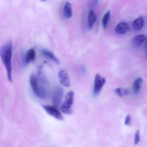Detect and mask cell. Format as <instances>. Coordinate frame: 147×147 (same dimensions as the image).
I'll return each mask as SVG.
<instances>
[{
  "label": "cell",
  "mask_w": 147,
  "mask_h": 147,
  "mask_svg": "<svg viewBox=\"0 0 147 147\" xmlns=\"http://www.w3.org/2000/svg\"><path fill=\"white\" fill-rule=\"evenodd\" d=\"M42 106L49 115H51L58 120H63V117L62 115L58 111L57 108L55 107L46 105H42Z\"/></svg>",
  "instance_id": "cell-6"
},
{
  "label": "cell",
  "mask_w": 147,
  "mask_h": 147,
  "mask_svg": "<svg viewBox=\"0 0 147 147\" xmlns=\"http://www.w3.org/2000/svg\"><path fill=\"white\" fill-rule=\"evenodd\" d=\"M146 37L142 35H137L133 38V45L136 47L140 46L146 40Z\"/></svg>",
  "instance_id": "cell-14"
},
{
  "label": "cell",
  "mask_w": 147,
  "mask_h": 147,
  "mask_svg": "<svg viewBox=\"0 0 147 147\" xmlns=\"http://www.w3.org/2000/svg\"><path fill=\"white\" fill-rule=\"evenodd\" d=\"M144 25V20L142 17H139L134 20L132 24L133 28L136 30H140Z\"/></svg>",
  "instance_id": "cell-15"
},
{
  "label": "cell",
  "mask_w": 147,
  "mask_h": 147,
  "mask_svg": "<svg viewBox=\"0 0 147 147\" xmlns=\"http://www.w3.org/2000/svg\"><path fill=\"white\" fill-rule=\"evenodd\" d=\"M145 45H146V47H147V39L146 40V43H145Z\"/></svg>",
  "instance_id": "cell-22"
},
{
  "label": "cell",
  "mask_w": 147,
  "mask_h": 147,
  "mask_svg": "<svg viewBox=\"0 0 147 147\" xmlns=\"http://www.w3.org/2000/svg\"><path fill=\"white\" fill-rule=\"evenodd\" d=\"M63 15L66 18L69 19L72 17L73 14L72 5L71 3L67 1L64 4L63 9Z\"/></svg>",
  "instance_id": "cell-9"
},
{
  "label": "cell",
  "mask_w": 147,
  "mask_h": 147,
  "mask_svg": "<svg viewBox=\"0 0 147 147\" xmlns=\"http://www.w3.org/2000/svg\"><path fill=\"white\" fill-rule=\"evenodd\" d=\"M58 77L60 83L63 86L66 87H69L71 85L68 73L67 70L63 69L60 70L58 73Z\"/></svg>",
  "instance_id": "cell-7"
},
{
  "label": "cell",
  "mask_w": 147,
  "mask_h": 147,
  "mask_svg": "<svg viewBox=\"0 0 147 147\" xmlns=\"http://www.w3.org/2000/svg\"><path fill=\"white\" fill-rule=\"evenodd\" d=\"M63 89L61 87L57 86L54 89L52 95V101L54 106L58 108L62 102L63 95Z\"/></svg>",
  "instance_id": "cell-5"
},
{
  "label": "cell",
  "mask_w": 147,
  "mask_h": 147,
  "mask_svg": "<svg viewBox=\"0 0 147 147\" xmlns=\"http://www.w3.org/2000/svg\"><path fill=\"white\" fill-rule=\"evenodd\" d=\"M115 92L118 96L120 97L126 96L129 93V91L128 89L121 87L115 89Z\"/></svg>",
  "instance_id": "cell-16"
},
{
  "label": "cell",
  "mask_w": 147,
  "mask_h": 147,
  "mask_svg": "<svg viewBox=\"0 0 147 147\" xmlns=\"http://www.w3.org/2000/svg\"><path fill=\"white\" fill-rule=\"evenodd\" d=\"M82 72H86V69H85V67H82Z\"/></svg>",
  "instance_id": "cell-21"
},
{
  "label": "cell",
  "mask_w": 147,
  "mask_h": 147,
  "mask_svg": "<svg viewBox=\"0 0 147 147\" xmlns=\"http://www.w3.org/2000/svg\"><path fill=\"white\" fill-rule=\"evenodd\" d=\"M129 29L128 24L124 22L119 23L115 28V31L118 34H123L126 33Z\"/></svg>",
  "instance_id": "cell-12"
},
{
  "label": "cell",
  "mask_w": 147,
  "mask_h": 147,
  "mask_svg": "<svg viewBox=\"0 0 147 147\" xmlns=\"http://www.w3.org/2000/svg\"><path fill=\"white\" fill-rule=\"evenodd\" d=\"M13 43L10 41L2 45L0 49V57L6 69L7 78L10 82H12Z\"/></svg>",
  "instance_id": "cell-2"
},
{
  "label": "cell",
  "mask_w": 147,
  "mask_h": 147,
  "mask_svg": "<svg viewBox=\"0 0 147 147\" xmlns=\"http://www.w3.org/2000/svg\"><path fill=\"white\" fill-rule=\"evenodd\" d=\"M37 75L32 74L30 82L33 93L41 99L45 98L48 94V82L43 72L42 67L38 68Z\"/></svg>",
  "instance_id": "cell-1"
},
{
  "label": "cell",
  "mask_w": 147,
  "mask_h": 147,
  "mask_svg": "<svg viewBox=\"0 0 147 147\" xmlns=\"http://www.w3.org/2000/svg\"><path fill=\"white\" fill-rule=\"evenodd\" d=\"M110 17V11H108L105 14L104 17H103V19L102 20V25H103V27L105 29L106 28L107 26V24H108V22H109V19Z\"/></svg>",
  "instance_id": "cell-17"
},
{
  "label": "cell",
  "mask_w": 147,
  "mask_h": 147,
  "mask_svg": "<svg viewBox=\"0 0 147 147\" xmlns=\"http://www.w3.org/2000/svg\"><path fill=\"white\" fill-rule=\"evenodd\" d=\"M143 82V80L141 77H139V78L136 79L135 81L134 82L133 84V89L135 94H137L139 92L141 87H142Z\"/></svg>",
  "instance_id": "cell-13"
},
{
  "label": "cell",
  "mask_w": 147,
  "mask_h": 147,
  "mask_svg": "<svg viewBox=\"0 0 147 147\" xmlns=\"http://www.w3.org/2000/svg\"><path fill=\"white\" fill-rule=\"evenodd\" d=\"M131 122V116L130 115H128L125 117V125H129Z\"/></svg>",
  "instance_id": "cell-19"
},
{
  "label": "cell",
  "mask_w": 147,
  "mask_h": 147,
  "mask_svg": "<svg viewBox=\"0 0 147 147\" xmlns=\"http://www.w3.org/2000/svg\"><path fill=\"white\" fill-rule=\"evenodd\" d=\"M96 19L97 18L95 13L93 10L91 9L89 11L88 16V26L89 30L92 28L94 23L96 22Z\"/></svg>",
  "instance_id": "cell-10"
},
{
  "label": "cell",
  "mask_w": 147,
  "mask_h": 147,
  "mask_svg": "<svg viewBox=\"0 0 147 147\" xmlns=\"http://www.w3.org/2000/svg\"><path fill=\"white\" fill-rule=\"evenodd\" d=\"M36 59V52L34 49H32L28 50L25 57L24 63L25 64H29L34 61Z\"/></svg>",
  "instance_id": "cell-8"
},
{
  "label": "cell",
  "mask_w": 147,
  "mask_h": 147,
  "mask_svg": "<svg viewBox=\"0 0 147 147\" xmlns=\"http://www.w3.org/2000/svg\"><path fill=\"white\" fill-rule=\"evenodd\" d=\"M41 1H46V0H41Z\"/></svg>",
  "instance_id": "cell-23"
},
{
  "label": "cell",
  "mask_w": 147,
  "mask_h": 147,
  "mask_svg": "<svg viewBox=\"0 0 147 147\" xmlns=\"http://www.w3.org/2000/svg\"><path fill=\"white\" fill-rule=\"evenodd\" d=\"M106 83V79L99 74H97L94 79V86L93 93L94 96H97L99 94L102 88Z\"/></svg>",
  "instance_id": "cell-4"
},
{
  "label": "cell",
  "mask_w": 147,
  "mask_h": 147,
  "mask_svg": "<svg viewBox=\"0 0 147 147\" xmlns=\"http://www.w3.org/2000/svg\"><path fill=\"white\" fill-rule=\"evenodd\" d=\"M98 2V0H92V1H90V3H89V6L91 7H93L97 5Z\"/></svg>",
  "instance_id": "cell-20"
},
{
  "label": "cell",
  "mask_w": 147,
  "mask_h": 147,
  "mask_svg": "<svg viewBox=\"0 0 147 147\" xmlns=\"http://www.w3.org/2000/svg\"><path fill=\"white\" fill-rule=\"evenodd\" d=\"M74 99V91L69 92L66 95L65 101L61 107V111L65 114H71L73 113L72 106Z\"/></svg>",
  "instance_id": "cell-3"
},
{
  "label": "cell",
  "mask_w": 147,
  "mask_h": 147,
  "mask_svg": "<svg viewBox=\"0 0 147 147\" xmlns=\"http://www.w3.org/2000/svg\"><path fill=\"white\" fill-rule=\"evenodd\" d=\"M140 131L139 130L136 132L135 136V140H134V143L135 144H138L140 141Z\"/></svg>",
  "instance_id": "cell-18"
},
{
  "label": "cell",
  "mask_w": 147,
  "mask_h": 147,
  "mask_svg": "<svg viewBox=\"0 0 147 147\" xmlns=\"http://www.w3.org/2000/svg\"><path fill=\"white\" fill-rule=\"evenodd\" d=\"M41 53H42L43 55L47 57L53 61L55 63L59 65L61 63L60 61L55 56L54 53L51 51L48 50L46 49H42L41 50Z\"/></svg>",
  "instance_id": "cell-11"
}]
</instances>
